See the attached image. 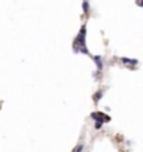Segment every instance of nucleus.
Here are the masks:
<instances>
[{"label":"nucleus","instance_id":"obj_1","mask_svg":"<svg viewBox=\"0 0 143 152\" xmlns=\"http://www.w3.org/2000/svg\"><path fill=\"white\" fill-rule=\"evenodd\" d=\"M86 48V25H81L79 35L74 40V52H80V49Z\"/></svg>","mask_w":143,"mask_h":152},{"label":"nucleus","instance_id":"obj_2","mask_svg":"<svg viewBox=\"0 0 143 152\" xmlns=\"http://www.w3.org/2000/svg\"><path fill=\"white\" fill-rule=\"evenodd\" d=\"M90 117H91L93 120H95V128H97V130L103 127V124L105 123V121H110V120H111L108 116H105V114H104V113H101V111L91 113V116H90Z\"/></svg>","mask_w":143,"mask_h":152},{"label":"nucleus","instance_id":"obj_3","mask_svg":"<svg viewBox=\"0 0 143 152\" xmlns=\"http://www.w3.org/2000/svg\"><path fill=\"white\" fill-rule=\"evenodd\" d=\"M93 59H94L95 65H97V69H98V71L101 72V71H103V68H104V65H103V58H101L100 55H95L94 58H93Z\"/></svg>","mask_w":143,"mask_h":152},{"label":"nucleus","instance_id":"obj_4","mask_svg":"<svg viewBox=\"0 0 143 152\" xmlns=\"http://www.w3.org/2000/svg\"><path fill=\"white\" fill-rule=\"evenodd\" d=\"M121 62H124V64H128V65H137V59H129V58H121L119 59Z\"/></svg>","mask_w":143,"mask_h":152},{"label":"nucleus","instance_id":"obj_5","mask_svg":"<svg viewBox=\"0 0 143 152\" xmlns=\"http://www.w3.org/2000/svg\"><path fill=\"white\" fill-rule=\"evenodd\" d=\"M101 97H103V90H100V92H97V93H95V95H94V102H98V100H100Z\"/></svg>","mask_w":143,"mask_h":152},{"label":"nucleus","instance_id":"obj_6","mask_svg":"<svg viewBox=\"0 0 143 152\" xmlns=\"http://www.w3.org/2000/svg\"><path fill=\"white\" fill-rule=\"evenodd\" d=\"M88 7H90V4H88L87 1H83V8H84V13H88Z\"/></svg>","mask_w":143,"mask_h":152},{"label":"nucleus","instance_id":"obj_7","mask_svg":"<svg viewBox=\"0 0 143 152\" xmlns=\"http://www.w3.org/2000/svg\"><path fill=\"white\" fill-rule=\"evenodd\" d=\"M83 148H84V146H83V144H80V145H77V148H76L73 152H81V151H83Z\"/></svg>","mask_w":143,"mask_h":152},{"label":"nucleus","instance_id":"obj_8","mask_svg":"<svg viewBox=\"0 0 143 152\" xmlns=\"http://www.w3.org/2000/svg\"><path fill=\"white\" fill-rule=\"evenodd\" d=\"M137 4H139V6H143V1H137Z\"/></svg>","mask_w":143,"mask_h":152}]
</instances>
